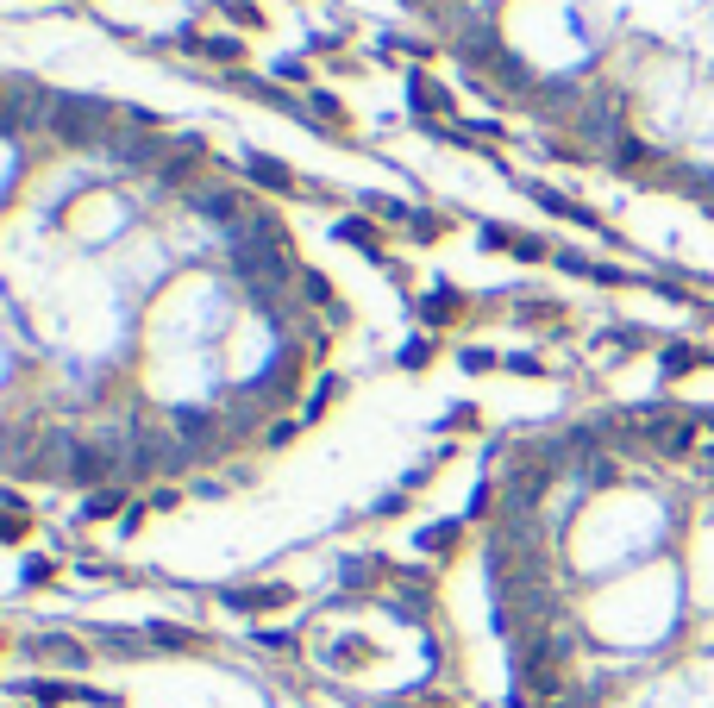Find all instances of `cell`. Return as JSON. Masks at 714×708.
<instances>
[{
    "label": "cell",
    "instance_id": "obj_1",
    "mask_svg": "<svg viewBox=\"0 0 714 708\" xmlns=\"http://www.w3.org/2000/svg\"><path fill=\"white\" fill-rule=\"evenodd\" d=\"M245 170H251V182L276 188V195H301V182L289 176V163H282V157H270V151H245Z\"/></svg>",
    "mask_w": 714,
    "mask_h": 708
},
{
    "label": "cell",
    "instance_id": "obj_2",
    "mask_svg": "<svg viewBox=\"0 0 714 708\" xmlns=\"http://www.w3.org/2000/svg\"><path fill=\"white\" fill-rule=\"evenodd\" d=\"M332 239H339V245H364V251H376V232H370L364 220H339V226H332Z\"/></svg>",
    "mask_w": 714,
    "mask_h": 708
},
{
    "label": "cell",
    "instance_id": "obj_3",
    "mask_svg": "<svg viewBox=\"0 0 714 708\" xmlns=\"http://www.w3.org/2000/svg\"><path fill=\"white\" fill-rule=\"evenodd\" d=\"M420 314H426V320L439 326L445 314H458V295H451V289H433V295H426V308H420Z\"/></svg>",
    "mask_w": 714,
    "mask_h": 708
},
{
    "label": "cell",
    "instance_id": "obj_4",
    "mask_svg": "<svg viewBox=\"0 0 714 708\" xmlns=\"http://www.w3.org/2000/svg\"><path fill=\"white\" fill-rule=\"evenodd\" d=\"M113 508H119V489H94L88 508H82V521H101V514H113Z\"/></svg>",
    "mask_w": 714,
    "mask_h": 708
},
{
    "label": "cell",
    "instance_id": "obj_5",
    "mask_svg": "<svg viewBox=\"0 0 714 708\" xmlns=\"http://www.w3.org/2000/svg\"><path fill=\"white\" fill-rule=\"evenodd\" d=\"M420 546H426V552H445V546H458V521H451V527H426V533H420Z\"/></svg>",
    "mask_w": 714,
    "mask_h": 708
},
{
    "label": "cell",
    "instance_id": "obj_6",
    "mask_svg": "<svg viewBox=\"0 0 714 708\" xmlns=\"http://www.w3.org/2000/svg\"><path fill=\"white\" fill-rule=\"evenodd\" d=\"M276 76H282V82H307V63H301V57H282Z\"/></svg>",
    "mask_w": 714,
    "mask_h": 708
},
{
    "label": "cell",
    "instance_id": "obj_7",
    "mask_svg": "<svg viewBox=\"0 0 714 708\" xmlns=\"http://www.w3.org/2000/svg\"><path fill=\"white\" fill-rule=\"evenodd\" d=\"M426 358H433V345H426V339H414L408 351H401V364H426Z\"/></svg>",
    "mask_w": 714,
    "mask_h": 708
}]
</instances>
